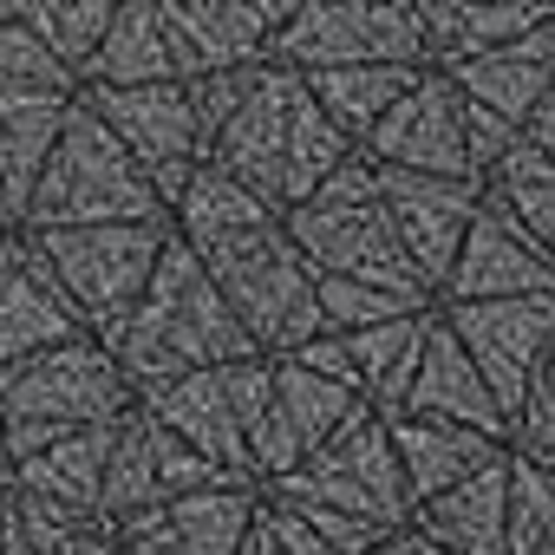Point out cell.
Listing matches in <instances>:
<instances>
[{"label": "cell", "instance_id": "1", "mask_svg": "<svg viewBox=\"0 0 555 555\" xmlns=\"http://www.w3.org/2000/svg\"><path fill=\"white\" fill-rule=\"evenodd\" d=\"M105 353L118 360V373H125L131 392H157L170 379L255 360V340L242 334L235 308L209 282V268L196 261V248H183L170 235V248H164V261L151 274V288H144V301L131 308V321L118 327V340Z\"/></svg>", "mask_w": 555, "mask_h": 555}, {"label": "cell", "instance_id": "2", "mask_svg": "<svg viewBox=\"0 0 555 555\" xmlns=\"http://www.w3.org/2000/svg\"><path fill=\"white\" fill-rule=\"evenodd\" d=\"M196 261L209 268V282L235 308V321L255 340V353L282 360V353L308 347L314 334H327V321H321V282H314V268L301 261L288 222H261L248 235H229V242L203 248Z\"/></svg>", "mask_w": 555, "mask_h": 555}, {"label": "cell", "instance_id": "3", "mask_svg": "<svg viewBox=\"0 0 555 555\" xmlns=\"http://www.w3.org/2000/svg\"><path fill=\"white\" fill-rule=\"evenodd\" d=\"M112 222H170L157 190L144 183V170L131 164V151L86 112L73 105L34 203L21 216V235H53V229H112Z\"/></svg>", "mask_w": 555, "mask_h": 555}, {"label": "cell", "instance_id": "4", "mask_svg": "<svg viewBox=\"0 0 555 555\" xmlns=\"http://www.w3.org/2000/svg\"><path fill=\"white\" fill-rule=\"evenodd\" d=\"M131 405H138V392L125 386L118 360L99 340H73V347H53L40 360H21V366L0 373V412H8L14 464L53 438L118 425Z\"/></svg>", "mask_w": 555, "mask_h": 555}, {"label": "cell", "instance_id": "5", "mask_svg": "<svg viewBox=\"0 0 555 555\" xmlns=\"http://www.w3.org/2000/svg\"><path fill=\"white\" fill-rule=\"evenodd\" d=\"M27 248L47 261V274L60 282V295L73 301V314L86 321V334L99 347H112L118 327L131 321V308L144 301L164 248H170V222L53 229V235H27Z\"/></svg>", "mask_w": 555, "mask_h": 555}, {"label": "cell", "instance_id": "6", "mask_svg": "<svg viewBox=\"0 0 555 555\" xmlns=\"http://www.w3.org/2000/svg\"><path fill=\"white\" fill-rule=\"evenodd\" d=\"M268 66H288L301 79L314 73H353V66H412L425 60V14L418 0H295V14L274 40Z\"/></svg>", "mask_w": 555, "mask_h": 555}, {"label": "cell", "instance_id": "7", "mask_svg": "<svg viewBox=\"0 0 555 555\" xmlns=\"http://www.w3.org/2000/svg\"><path fill=\"white\" fill-rule=\"evenodd\" d=\"M261 496H274V503H321V509L360 516V522H373L386 535L412 529V516H418V503H412V490L399 477V457H392V431H386V418L373 405H360L327 451H314L295 477H282Z\"/></svg>", "mask_w": 555, "mask_h": 555}, {"label": "cell", "instance_id": "8", "mask_svg": "<svg viewBox=\"0 0 555 555\" xmlns=\"http://www.w3.org/2000/svg\"><path fill=\"white\" fill-rule=\"evenodd\" d=\"M79 105L131 151V164L144 170V183L157 190V203H164V216H170V203H177V196L190 190V177L209 164V144H203V131H196V112H190L183 79H170V86H125V92L86 86Z\"/></svg>", "mask_w": 555, "mask_h": 555}, {"label": "cell", "instance_id": "9", "mask_svg": "<svg viewBox=\"0 0 555 555\" xmlns=\"http://www.w3.org/2000/svg\"><path fill=\"white\" fill-rule=\"evenodd\" d=\"M301 105H308V79L288 66H261L242 112L222 125V138L209 144V164L222 177H235L248 196H261L274 216H288V170H295V131H301Z\"/></svg>", "mask_w": 555, "mask_h": 555}, {"label": "cell", "instance_id": "10", "mask_svg": "<svg viewBox=\"0 0 555 555\" xmlns=\"http://www.w3.org/2000/svg\"><path fill=\"white\" fill-rule=\"evenodd\" d=\"M301 261L314 268V282H366V288H412L425 295V282L412 274L392 222H386V203H334V196H314L301 209L282 216Z\"/></svg>", "mask_w": 555, "mask_h": 555}, {"label": "cell", "instance_id": "11", "mask_svg": "<svg viewBox=\"0 0 555 555\" xmlns=\"http://www.w3.org/2000/svg\"><path fill=\"white\" fill-rule=\"evenodd\" d=\"M438 321L457 334V347L470 353L477 379L490 386V399L503 405L509 431L516 412L555 347V295H529V301H464V308H438Z\"/></svg>", "mask_w": 555, "mask_h": 555}, {"label": "cell", "instance_id": "12", "mask_svg": "<svg viewBox=\"0 0 555 555\" xmlns=\"http://www.w3.org/2000/svg\"><path fill=\"white\" fill-rule=\"evenodd\" d=\"M288 14H295V0H164L177 79L190 86V79L268 66Z\"/></svg>", "mask_w": 555, "mask_h": 555}, {"label": "cell", "instance_id": "13", "mask_svg": "<svg viewBox=\"0 0 555 555\" xmlns=\"http://www.w3.org/2000/svg\"><path fill=\"white\" fill-rule=\"evenodd\" d=\"M360 157H373L379 170L399 177H451V183H477L470 151H464V112H457V86L444 73H425L360 144Z\"/></svg>", "mask_w": 555, "mask_h": 555}, {"label": "cell", "instance_id": "14", "mask_svg": "<svg viewBox=\"0 0 555 555\" xmlns=\"http://www.w3.org/2000/svg\"><path fill=\"white\" fill-rule=\"evenodd\" d=\"M360 412V399L321 373H301L295 360H274V412L261 425V438L248 444V470L261 490H274L282 477H295L314 451H327L340 438V425Z\"/></svg>", "mask_w": 555, "mask_h": 555}, {"label": "cell", "instance_id": "15", "mask_svg": "<svg viewBox=\"0 0 555 555\" xmlns=\"http://www.w3.org/2000/svg\"><path fill=\"white\" fill-rule=\"evenodd\" d=\"M386 222L412 261V274L425 282V295L438 301L444 282H451V261L483 209V183H451V177H399L386 170Z\"/></svg>", "mask_w": 555, "mask_h": 555}, {"label": "cell", "instance_id": "16", "mask_svg": "<svg viewBox=\"0 0 555 555\" xmlns=\"http://www.w3.org/2000/svg\"><path fill=\"white\" fill-rule=\"evenodd\" d=\"M255 516H261V483H222V490H196L183 503L144 509L112 535L125 555H242Z\"/></svg>", "mask_w": 555, "mask_h": 555}, {"label": "cell", "instance_id": "17", "mask_svg": "<svg viewBox=\"0 0 555 555\" xmlns=\"http://www.w3.org/2000/svg\"><path fill=\"white\" fill-rule=\"evenodd\" d=\"M529 295H555V261L516 229L503 222L490 203L477 209L457 261H451V282L438 295V308H464V301H529Z\"/></svg>", "mask_w": 555, "mask_h": 555}, {"label": "cell", "instance_id": "18", "mask_svg": "<svg viewBox=\"0 0 555 555\" xmlns=\"http://www.w3.org/2000/svg\"><path fill=\"white\" fill-rule=\"evenodd\" d=\"M79 92H40V86H8L0 79V222L21 235V216L34 203V183L73 118Z\"/></svg>", "mask_w": 555, "mask_h": 555}, {"label": "cell", "instance_id": "19", "mask_svg": "<svg viewBox=\"0 0 555 555\" xmlns=\"http://www.w3.org/2000/svg\"><path fill=\"white\" fill-rule=\"evenodd\" d=\"M138 412H144L151 425H164L177 444H190L203 464H216V470L255 483V470H248V438H242V425H235V399H229L222 366H216V373L170 379V386H157V392H138Z\"/></svg>", "mask_w": 555, "mask_h": 555}, {"label": "cell", "instance_id": "20", "mask_svg": "<svg viewBox=\"0 0 555 555\" xmlns=\"http://www.w3.org/2000/svg\"><path fill=\"white\" fill-rule=\"evenodd\" d=\"M399 412H418V418H444V425H464L490 444H509V418L503 405L490 399V386L477 379L470 353L457 347V334L444 321H431V340H425V360H418V379L405 392Z\"/></svg>", "mask_w": 555, "mask_h": 555}, {"label": "cell", "instance_id": "21", "mask_svg": "<svg viewBox=\"0 0 555 555\" xmlns=\"http://www.w3.org/2000/svg\"><path fill=\"white\" fill-rule=\"evenodd\" d=\"M425 14V60L431 73H451L477 53H496L509 40H529L555 21L548 0H418Z\"/></svg>", "mask_w": 555, "mask_h": 555}, {"label": "cell", "instance_id": "22", "mask_svg": "<svg viewBox=\"0 0 555 555\" xmlns=\"http://www.w3.org/2000/svg\"><path fill=\"white\" fill-rule=\"evenodd\" d=\"M73 340H92L86 321L60 295V282L47 274V261L34 248H21V268L8 274V288H0V373L21 366V360H40L53 347H73Z\"/></svg>", "mask_w": 555, "mask_h": 555}, {"label": "cell", "instance_id": "23", "mask_svg": "<svg viewBox=\"0 0 555 555\" xmlns=\"http://www.w3.org/2000/svg\"><path fill=\"white\" fill-rule=\"evenodd\" d=\"M392 431V457H399V477L412 490V503H431L457 483H470L477 470H490L509 444H490L464 425H444V418H418V412H392L386 418Z\"/></svg>", "mask_w": 555, "mask_h": 555}, {"label": "cell", "instance_id": "24", "mask_svg": "<svg viewBox=\"0 0 555 555\" xmlns=\"http://www.w3.org/2000/svg\"><path fill=\"white\" fill-rule=\"evenodd\" d=\"M444 79L457 86V99H470V105H483V112H496L503 125L522 131L529 112L542 105V92L555 86V21L535 27L529 40H509L496 53H477V60L451 66Z\"/></svg>", "mask_w": 555, "mask_h": 555}, {"label": "cell", "instance_id": "25", "mask_svg": "<svg viewBox=\"0 0 555 555\" xmlns=\"http://www.w3.org/2000/svg\"><path fill=\"white\" fill-rule=\"evenodd\" d=\"M412 529L444 555H509V451L470 483L418 503Z\"/></svg>", "mask_w": 555, "mask_h": 555}, {"label": "cell", "instance_id": "26", "mask_svg": "<svg viewBox=\"0 0 555 555\" xmlns=\"http://www.w3.org/2000/svg\"><path fill=\"white\" fill-rule=\"evenodd\" d=\"M177 79V53H170V27H164V0H118L105 47L92 53V66L79 73V92H125V86H170Z\"/></svg>", "mask_w": 555, "mask_h": 555}, {"label": "cell", "instance_id": "27", "mask_svg": "<svg viewBox=\"0 0 555 555\" xmlns=\"http://www.w3.org/2000/svg\"><path fill=\"white\" fill-rule=\"evenodd\" d=\"M112 431H118V425H99V431H73V438L40 444L34 457L14 464L8 490H14V496H40V503H60V509H79V516H99Z\"/></svg>", "mask_w": 555, "mask_h": 555}, {"label": "cell", "instance_id": "28", "mask_svg": "<svg viewBox=\"0 0 555 555\" xmlns=\"http://www.w3.org/2000/svg\"><path fill=\"white\" fill-rule=\"evenodd\" d=\"M431 314L418 321H386V327H366V334H340L347 360H353V386H360V405H373L379 418H392L418 379V360H425V340H431Z\"/></svg>", "mask_w": 555, "mask_h": 555}, {"label": "cell", "instance_id": "29", "mask_svg": "<svg viewBox=\"0 0 555 555\" xmlns=\"http://www.w3.org/2000/svg\"><path fill=\"white\" fill-rule=\"evenodd\" d=\"M261 222H282L261 196H248L235 177H222L216 164H203L196 177H190V190L170 203V235L183 242V248H216V242H229V235H248V229H261Z\"/></svg>", "mask_w": 555, "mask_h": 555}, {"label": "cell", "instance_id": "30", "mask_svg": "<svg viewBox=\"0 0 555 555\" xmlns=\"http://www.w3.org/2000/svg\"><path fill=\"white\" fill-rule=\"evenodd\" d=\"M144 509H164L157 503V425L131 405L112 431V457H105V490H99V522L118 529Z\"/></svg>", "mask_w": 555, "mask_h": 555}, {"label": "cell", "instance_id": "31", "mask_svg": "<svg viewBox=\"0 0 555 555\" xmlns=\"http://www.w3.org/2000/svg\"><path fill=\"white\" fill-rule=\"evenodd\" d=\"M483 203H490L503 222H516V229L555 261V164H548L542 151L516 144V151L483 177Z\"/></svg>", "mask_w": 555, "mask_h": 555}, {"label": "cell", "instance_id": "32", "mask_svg": "<svg viewBox=\"0 0 555 555\" xmlns=\"http://www.w3.org/2000/svg\"><path fill=\"white\" fill-rule=\"evenodd\" d=\"M418 79H425V73H412V66H353V73H314L308 92H314V105H321L353 144H366L373 125H379Z\"/></svg>", "mask_w": 555, "mask_h": 555}, {"label": "cell", "instance_id": "33", "mask_svg": "<svg viewBox=\"0 0 555 555\" xmlns=\"http://www.w3.org/2000/svg\"><path fill=\"white\" fill-rule=\"evenodd\" d=\"M112 8H118V0H21V21H27L34 40L79 79V73L92 66V53L105 47Z\"/></svg>", "mask_w": 555, "mask_h": 555}, {"label": "cell", "instance_id": "34", "mask_svg": "<svg viewBox=\"0 0 555 555\" xmlns=\"http://www.w3.org/2000/svg\"><path fill=\"white\" fill-rule=\"evenodd\" d=\"M438 301L431 295H412V288H366V282H321V321L327 334H366V327H386V321H418L431 314Z\"/></svg>", "mask_w": 555, "mask_h": 555}, {"label": "cell", "instance_id": "35", "mask_svg": "<svg viewBox=\"0 0 555 555\" xmlns=\"http://www.w3.org/2000/svg\"><path fill=\"white\" fill-rule=\"evenodd\" d=\"M555 522V470L509 451V555H542Z\"/></svg>", "mask_w": 555, "mask_h": 555}, {"label": "cell", "instance_id": "36", "mask_svg": "<svg viewBox=\"0 0 555 555\" xmlns=\"http://www.w3.org/2000/svg\"><path fill=\"white\" fill-rule=\"evenodd\" d=\"M0 79H8V86H40V92H79V79L34 40L27 21L0 27Z\"/></svg>", "mask_w": 555, "mask_h": 555}, {"label": "cell", "instance_id": "37", "mask_svg": "<svg viewBox=\"0 0 555 555\" xmlns=\"http://www.w3.org/2000/svg\"><path fill=\"white\" fill-rule=\"evenodd\" d=\"M14 522H21V535H27V548H34V555H60V548H73L79 535L105 529L99 516L60 509V503H40V496H14Z\"/></svg>", "mask_w": 555, "mask_h": 555}, {"label": "cell", "instance_id": "38", "mask_svg": "<svg viewBox=\"0 0 555 555\" xmlns=\"http://www.w3.org/2000/svg\"><path fill=\"white\" fill-rule=\"evenodd\" d=\"M509 451H522L535 464H555V347H548V360H542V373H535V386H529V399L516 412Z\"/></svg>", "mask_w": 555, "mask_h": 555}, {"label": "cell", "instance_id": "39", "mask_svg": "<svg viewBox=\"0 0 555 555\" xmlns=\"http://www.w3.org/2000/svg\"><path fill=\"white\" fill-rule=\"evenodd\" d=\"M255 73H261V66H255ZM255 73H216V79H190V86H183V92H190V112H196L203 144H216V138H222V125L242 112V99H248Z\"/></svg>", "mask_w": 555, "mask_h": 555}, {"label": "cell", "instance_id": "40", "mask_svg": "<svg viewBox=\"0 0 555 555\" xmlns=\"http://www.w3.org/2000/svg\"><path fill=\"white\" fill-rule=\"evenodd\" d=\"M268 529H274V542H282V555H334V548H327V542L288 509V503H268Z\"/></svg>", "mask_w": 555, "mask_h": 555}, {"label": "cell", "instance_id": "41", "mask_svg": "<svg viewBox=\"0 0 555 555\" xmlns=\"http://www.w3.org/2000/svg\"><path fill=\"white\" fill-rule=\"evenodd\" d=\"M522 144H529V151H542V157L555 164V86H548V92H542V105L529 112V125H522Z\"/></svg>", "mask_w": 555, "mask_h": 555}, {"label": "cell", "instance_id": "42", "mask_svg": "<svg viewBox=\"0 0 555 555\" xmlns=\"http://www.w3.org/2000/svg\"><path fill=\"white\" fill-rule=\"evenodd\" d=\"M0 555H34L27 535H21V522H14V490L8 483H0Z\"/></svg>", "mask_w": 555, "mask_h": 555}, {"label": "cell", "instance_id": "43", "mask_svg": "<svg viewBox=\"0 0 555 555\" xmlns=\"http://www.w3.org/2000/svg\"><path fill=\"white\" fill-rule=\"evenodd\" d=\"M242 555H282V542H274V529H268V496H261V516H255V529H248Z\"/></svg>", "mask_w": 555, "mask_h": 555}, {"label": "cell", "instance_id": "44", "mask_svg": "<svg viewBox=\"0 0 555 555\" xmlns=\"http://www.w3.org/2000/svg\"><path fill=\"white\" fill-rule=\"evenodd\" d=\"M373 555H431V542H425L418 529H399V535H386Z\"/></svg>", "mask_w": 555, "mask_h": 555}, {"label": "cell", "instance_id": "45", "mask_svg": "<svg viewBox=\"0 0 555 555\" xmlns=\"http://www.w3.org/2000/svg\"><path fill=\"white\" fill-rule=\"evenodd\" d=\"M60 555H118V535H112V529H92V535H79V542L60 548Z\"/></svg>", "mask_w": 555, "mask_h": 555}, {"label": "cell", "instance_id": "46", "mask_svg": "<svg viewBox=\"0 0 555 555\" xmlns=\"http://www.w3.org/2000/svg\"><path fill=\"white\" fill-rule=\"evenodd\" d=\"M21 248H27L21 235H0V288H8V274L21 268Z\"/></svg>", "mask_w": 555, "mask_h": 555}, {"label": "cell", "instance_id": "47", "mask_svg": "<svg viewBox=\"0 0 555 555\" xmlns=\"http://www.w3.org/2000/svg\"><path fill=\"white\" fill-rule=\"evenodd\" d=\"M14 477V444H8V412H0V483Z\"/></svg>", "mask_w": 555, "mask_h": 555}, {"label": "cell", "instance_id": "48", "mask_svg": "<svg viewBox=\"0 0 555 555\" xmlns=\"http://www.w3.org/2000/svg\"><path fill=\"white\" fill-rule=\"evenodd\" d=\"M542 555H555V522H548V542H542Z\"/></svg>", "mask_w": 555, "mask_h": 555}, {"label": "cell", "instance_id": "49", "mask_svg": "<svg viewBox=\"0 0 555 555\" xmlns=\"http://www.w3.org/2000/svg\"><path fill=\"white\" fill-rule=\"evenodd\" d=\"M0 235H14V229H8V222H0Z\"/></svg>", "mask_w": 555, "mask_h": 555}, {"label": "cell", "instance_id": "50", "mask_svg": "<svg viewBox=\"0 0 555 555\" xmlns=\"http://www.w3.org/2000/svg\"><path fill=\"white\" fill-rule=\"evenodd\" d=\"M431 555H444V548H431Z\"/></svg>", "mask_w": 555, "mask_h": 555}, {"label": "cell", "instance_id": "51", "mask_svg": "<svg viewBox=\"0 0 555 555\" xmlns=\"http://www.w3.org/2000/svg\"><path fill=\"white\" fill-rule=\"evenodd\" d=\"M118 555H125V548H118Z\"/></svg>", "mask_w": 555, "mask_h": 555}, {"label": "cell", "instance_id": "52", "mask_svg": "<svg viewBox=\"0 0 555 555\" xmlns=\"http://www.w3.org/2000/svg\"><path fill=\"white\" fill-rule=\"evenodd\" d=\"M548 470H555V464H548Z\"/></svg>", "mask_w": 555, "mask_h": 555}]
</instances>
